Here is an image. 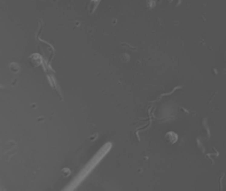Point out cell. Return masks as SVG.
Segmentation results:
<instances>
[{
  "label": "cell",
  "mask_w": 226,
  "mask_h": 191,
  "mask_svg": "<svg viewBox=\"0 0 226 191\" xmlns=\"http://www.w3.org/2000/svg\"><path fill=\"white\" fill-rule=\"evenodd\" d=\"M165 141L166 142L171 143V144H173V143H176L177 141H178V136H177L176 132L170 131V132H168V134L165 135Z\"/></svg>",
  "instance_id": "obj_1"
},
{
  "label": "cell",
  "mask_w": 226,
  "mask_h": 191,
  "mask_svg": "<svg viewBox=\"0 0 226 191\" xmlns=\"http://www.w3.org/2000/svg\"><path fill=\"white\" fill-rule=\"evenodd\" d=\"M30 62L32 63V66H39L40 63H41V58H40V55L39 54H32L31 56H30Z\"/></svg>",
  "instance_id": "obj_2"
}]
</instances>
